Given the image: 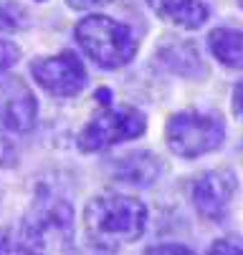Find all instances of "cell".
I'll list each match as a JSON object with an SVG mask.
<instances>
[{
	"instance_id": "cell-1",
	"label": "cell",
	"mask_w": 243,
	"mask_h": 255,
	"mask_svg": "<svg viewBox=\"0 0 243 255\" xmlns=\"http://www.w3.org/2000/svg\"><path fill=\"white\" fill-rule=\"evenodd\" d=\"M84 228L101 248H117L140 240L147 228V207L137 197L104 192L91 197L84 210Z\"/></svg>"
},
{
	"instance_id": "cell-2",
	"label": "cell",
	"mask_w": 243,
	"mask_h": 255,
	"mask_svg": "<svg viewBox=\"0 0 243 255\" xmlns=\"http://www.w3.org/2000/svg\"><path fill=\"white\" fill-rule=\"evenodd\" d=\"M74 240V207L58 195L43 192L25 212L15 255H51L56 245H68Z\"/></svg>"
},
{
	"instance_id": "cell-3",
	"label": "cell",
	"mask_w": 243,
	"mask_h": 255,
	"mask_svg": "<svg viewBox=\"0 0 243 255\" xmlns=\"http://www.w3.org/2000/svg\"><path fill=\"white\" fill-rule=\"evenodd\" d=\"M74 35L81 51L101 68L114 71L127 66L137 53V38L129 25L107 15H86L76 23Z\"/></svg>"
},
{
	"instance_id": "cell-4",
	"label": "cell",
	"mask_w": 243,
	"mask_h": 255,
	"mask_svg": "<svg viewBox=\"0 0 243 255\" xmlns=\"http://www.w3.org/2000/svg\"><path fill=\"white\" fill-rule=\"evenodd\" d=\"M226 139V127L218 117L203 114L195 109H185L167 119L165 141L172 154L195 159L203 154L216 152Z\"/></svg>"
},
{
	"instance_id": "cell-5",
	"label": "cell",
	"mask_w": 243,
	"mask_h": 255,
	"mask_svg": "<svg viewBox=\"0 0 243 255\" xmlns=\"http://www.w3.org/2000/svg\"><path fill=\"white\" fill-rule=\"evenodd\" d=\"M147 129V119L134 106H104L79 134V149L86 154L114 147L119 141L137 139Z\"/></svg>"
},
{
	"instance_id": "cell-6",
	"label": "cell",
	"mask_w": 243,
	"mask_h": 255,
	"mask_svg": "<svg viewBox=\"0 0 243 255\" xmlns=\"http://www.w3.org/2000/svg\"><path fill=\"white\" fill-rule=\"evenodd\" d=\"M30 74L53 96H76L86 86V68L74 51L36 58L30 63Z\"/></svg>"
},
{
	"instance_id": "cell-7",
	"label": "cell",
	"mask_w": 243,
	"mask_h": 255,
	"mask_svg": "<svg viewBox=\"0 0 243 255\" xmlns=\"http://www.w3.org/2000/svg\"><path fill=\"white\" fill-rule=\"evenodd\" d=\"M236 192L238 179L231 169H211L193 182V205L205 220L221 223L233 205Z\"/></svg>"
},
{
	"instance_id": "cell-8",
	"label": "cell",
	"mask_w": 243,
	"mask_h": 255,
	"mask_svg": "<svg viewBox=\"0 0 243 255\" xmlns=\"http://www.w3.org/2000/svg\"><path fill=\"white\" fill-rule=\"evenodd\" d=\"M38 122V101L28 84L10 76L0 84V124L10 131H30Z\"/></svg>"
},
{
	"instance_id": "cell-9",
	"label": "cell",
	"mask_w": 243,
	"mask_h": 255,
	"mask_svg": "<svg viewBox=\"0 0 243 255\" xmlns=\"http://www.w3.org/2000/svg\"><path fill=\"white\" fill-rule=\"evenodd\" d=\"M160 174H162V162L147 149L129 152L112 162V177L117 182H124V185L150 187L152 182H157Z\"/></svg>"
},
{
	"instance_id": "cell-10",
	"label": "cell",
	"mask_w": 243,
	"mask_h": 255,
	"mask_svg": "<svg viewBox=\"0 0 243 255\" xmlns=\"http://www.w3.org/2000/svg\"><path fill=\"white\" fill-rule=\"evenodd\" d=\"M157 18L185 30H198L211 18V10L203 0H147Z\"/></svg>"
},
{
	"instance_id": "cell-11",
	"label": "cell",
	"mask_w": 243,
	"mask_h": 255,
	"mask_svg": "<svg viewBox=\"0 0 243 255\" xmlns=\"http://www.w3.org/2000/svg\"><path fill=\"white\" fill-rule=\"evenodd\" d=\"M160 58L162 63L175 71L178 76H188V79H198L205 74L203 58L198 53V48L190 41H180V38H167V43L160 48Z\"/></svg>"
},
{
	"instance_id": "cell-12",
	"label": "cell",
	"mask_w": 243,
	"mask_h": 255,
	"mask_svg": "<svg viewBox=\"0 0 243 255\" xmlns=\"http://www.w3.org/2000/svg\"><path fill=\"white\" fill-rule=\"evenodd\" d=\"M211 53L228 68L243 71V30L236 28H216L208 35Z\"/></svg>"
},
{
	"instance_id": "cell-13",
	"label": "cell",
	"mask_w": 243,
	"mask_h": 255,
	"mask_svg": "<svg viewBox=\"0 0 243 255\" xmlns=\"http://www.w3.org/2000/svg\"><path fill=\"white\" fill-rule=\"evenodd\" d=\"M23 28H28V13L13 0H0V30L15 33Z\"/></svg>"
},
{
	"instance_id": "cell-14",
	"label": "cell",
	"mask_w": 243,
	"mask_h": 255,
	"mask_svg": "<svg viewBox=\"0 0 243 255\" xmlns=\"http://www.w3.org/2000/svg\"><path fill=\"white\" fill-rule=\"evenodd\" d=\"M208 255H243V238H236V235L221 238L211 245Z\"/></svg>"
},
{
	"instance_id": "cell-15",
	"label": "cell",
	"mask_w": 243,
	"mask_h": 255,
	"mask_svg": "<svg viewBox=\"0 0 243 255\" xmlns=\"http://www.w3.org/2000/svg\"><path fill=\"white\" fill-rule=\"evenodd\" d=\"M18 164V149H15V144L8 134L0 131V167L3 169H10Z\"/></svg>"
},
{
	"instance_id": "cell-16",
	"label": "cell",
	"mask_w": 243,
	"mask_h": 255,
	"mask_svg": "<svg viewBox=\"0 0 243 255\" xmlns=\"http://www.w3.org/2000/svg\"><path fill=\"white\" fill-rule=\"evenodd\" d=\"M18 56H20V48L13 41H3V38H0V76H3L5 71L18 61Z\"/></svg>"
},
{
	"instance_id": "cell-17",
	"label": "cell",
	"mask_w": 243,
	"mask_h": 255,
	"mask_svg": "<svg viewBox=\"0 0 243 255\" xmlns=\"http://www.w3.org/2000/svg\"><path fill=\"white\" fill-rule=\"evenodd\" d=\"M145 255H195V253L185 245H155Z\"/></svg>"
},
{
	"instance_id": "cell-18",
	"label": "cell",
	"mask_w": 243,
	"mask_h": 255,
	"mask_svg": "<svg viewBox=\"0 0 243 255\" xmlns=\"http://www.w3.org/2000/svg\"><path fill=\"white\" fill-rule=\"evenodd\" d=\"M114 0H68V5L74 10H89V8H99V5H109Z\"/></svg>"
},
{
	"instance_id": "cell-19",
	"label": "cell",
	"mask_w": 243,
	"mask_h": 255,
	"mask_svg": "<svg viewBox=\"0 0 243 255\" xmlns=\"http://www.w3.org/2000/svg\"><path fill=\"white\" fill-rule=\"evenodd\" d=\"M233 112H236V117L243 119V81L233 89Z\"/></svg>"
},
{
	"instance_id": "cell-20",
	"label": "cell",
	"mask_w": 243,
	"mask_h": 255,
	"mask_svg": "<svg viewBox=\"0 0 243 255\" xmlns=\"http://www.w3.org/2000/svg\"><path fill=\"white\" fill-rule=\"evenodd\" d=\"M5 248H8V233L3 230L0 233V255H5Z\"/></svg>"
},
{
	"instance_id": "cell-21",
	"label": "cell",
	"mask_w": 243,
	"mask_h": 255,
	"mask_svg": "<svg viewBox=\"0 0 243 255\" xmlns=\"http://www.w3.org/2000/svg\"><path fill=\"white\" fill-rule=\"evenodd\" d=\"M238 5H241V8H243V0H238Z\"/></svg>"
}]
</instances>
